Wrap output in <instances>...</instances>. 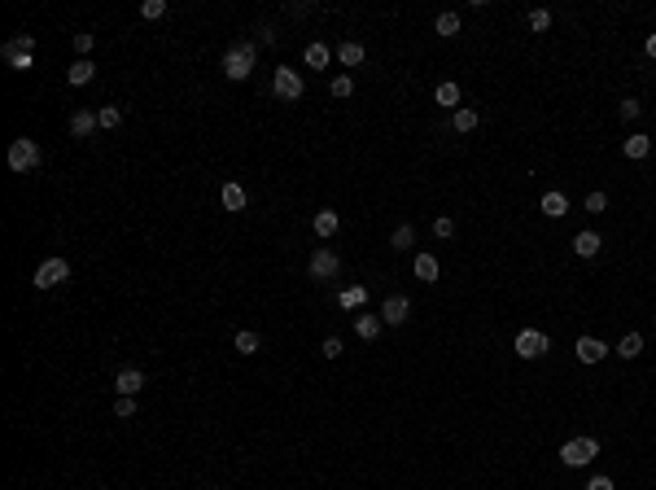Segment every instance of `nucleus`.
I'll return each mask as SVG.
<instances>
[{"label": "nucleus", "mask_w": 656, "mask_h": 490, "mask_svg": "<svg viewBox=\"0 0 656 490\" xmlns=\"http://www.w3.org/2000/svg\"><path fill=\"white\" fill-rule=\"evenodd\" d=\"M538 210H543L547 219H565L569 215V198L560 188H551V193H543V202H538Z\"/></svg>", "instance_id": "nucleus-13"}, {"label": "nucleus", "mask_w": 656, "mask_h": 490, "mask_svg": "<svg viewBox=\"0 0 656 490\" xmlns=\"http://www.w3.org/2000/svg\"><path fill=\"white\" fill-rule=\"evenodd\" d=\"M92 44H96V36L79 31V36H75V53H79V57H88V53H92Z\"/></svg>", "instance_id": "nucleus-37"}, {"label": "nucleus", "mask_w": 656, "mask_h": 490, "mask_svg": "<svg viewBox=\"0 0 656 490\" xmlns=\"http://www.w3.org/2000/svg\"><path fill=\"white\" fill-rule=\"evenodd\" d=\"M40 167V144L31 140V136H18L9 144V171L13 175H27V171H36Z\"/></svg>", "instance_id": "nucleus-3"}, {"label": "nucleus", "mask_w": 656, "mask_h": 490, "mask_svg": "<svg viewBox=\"0 0 656 490\" xmlns=\"http://www.w3.org/2000/svg\"><path fill=\"white\" fill-rule=\"evenodd\" d=\"M573 355H578L582 364H599V359L609 355V346H604L599 337H578V341H573Z\"/></svg>", "instance_id": "nucleus-11"}, {"label": "nucleus", "mask_w": 656, "mask_h": 490, "mask_svg": "<svg viewBox=\"0 0 656 490\" xmlns=\"http://www.w3.org/2000/svg\"><path fill=\"white\" fill-rule=\"evenodd\" d=\"M96 119H101L105 132H114V127L123 123V110H119V105H101V110H96Z\"/></svg>", "instance_id": "nucleus-31"}, {"label": "nucleus", "mask_w": 656, "mask_h": 490, "mask_svg": "<svg viewBox=\"0 0 656 490\" xmlns=\"http://www.w3.org/2000/svg\"><path fill=\"white\" fill-rule=\"evenodd\" d=\"M306 272H311V281H333V276H341V258L328 250V245H320V250L311 254Z\"/></svg>", "instance_id": "nucleus-6"}, {"label": "nucleus", "mask_w": 656, "mask_h": 490, "mask_svg": "<svg viewBox=\"0 0 656 490\" xmlns=\"http://www.w3.org/2000/svg\"><path fill=\"white\" fill-rule=\"evenodd\" d=\"M477 123H482L477 110H455V114H451V127H455V132H477Z\"/></svg>", "instance_id": "nucleus-23"}, {"label": "nucleus", "mask_w": 656, "mask_h": 490, "mask_svg": "<svg viewBox=\"0 0 656 490\" xmlns=\"http://www.w3.org/2000/svg\"><path fill=\"white\" fill-rule=\"evenodd\" d=\"M328 92H333L337 101H346V96L355 92V79H350V75H333V84H328Z\"/></svg>", "instance_id": "nucleus-30"}, {"label": "nucleus", "mask_w": 656, "mask_h": 490, "mask_svg": "<svg viewBox=\"0 0 656 490\" xmlns=\"http://www.w3.org/2000/svg\"><path fill=\"white\" fill-rule=\"evenodd\" d=\"M271 92L281 96V101H302L306 84H302V75L293 70V66H276L271 70Z\"/></svg>", "instance_id": "nucleus-5"}, {"label": "nucleus", "mask_w": 656, "mask_h": 490, "mask_svg": "<svg viewBox=\"0 0 656 490\" xmlns=\"http://www.w3.org/2000/svg\"><path fill=\"white\" fill-rule=\"evenodd\" d=\"M389 245H394V250H403V254H407V250L416 245V228H412V223H398V228H394V237H389Z\"/></svg>", "instance_id": "nucleus-25"}, {"label": "nucleus", "mask_w": 656, "mask_h": 490, "mask_svg": "<svg viewBox=\"0 0 656 490\" xmlns=\"http://www.w3.org/2000/svg\"><path fill=\"white\" fill-rule=\"evenodd\" d=\"M237 355H258V346H262V337L254 333V329H237Z\"/></svg>", "instance_id": "nucleus-21"}, {"label": "nucleus", "mask_w": 656, "mask_h": 490, "mask_svg": "<svg viewBox=\"0 0 656 490\" xmlns=\"http://www.w3.org/2000/svg\"><path fill=\"white\" fill-rule=\"evenodd\" d=\"M114 416L119 420H136V399H119L114 403Z\"/></svg>", "instance_id": "nucleus-35"}, {"label": "nucleus", "mask_w": 656, "mask_h": 490, "mask_svg": "<svg viewBox=\"0 0 656 490\" xmlns=\"http://www.w3.org/2000/svg\"><path fill=\"white\" fill-rule=\"evenodd\" d=\"M311 228H315V237L328 241V237H337V232H341V215H337V210H320V215L311 219Z\"/></svg>", "instance_id": "nucleus-15"}, {"label": "nucleus", "mask_w": 656, "mask_h": 490, "mask_svg": "<svg viewBox=\"0 0 656 490\" xmlns=\"http://www.w3.org/2000/svg\"><path fill=\"white\" fill-rule=\"evenodd\" d=\"M381 329H385V320H381V315H359V320H355V333L364 337V341H372Z\"/></svg>", "instance_id": "nucleus-24"}, {"label": "nucleus", "mask_w": 656, "mask_h": 490, "mask_svg": "<svg viewBox=\"0 0 656 490\" xmlns=\"http://www.w3.org/2000/svg\"><path fill=\"white\" fill-rule=\"evenodd\" d=\"M599 245H604L599 232H586V228H582V232L573 237V254H578V258H595V254H599Z\"/></svg>", "instance_id": "nucleus-17"}, {"label": "nucleus", "mask_w": 656, "mask_h": 490, "mask_svg": "<svg viewBox=\"0 0 656 490\" xmlns=\"http://www.w3.org/2000/svg\"><path fill=\"white\" fill-rule=\"evenodd\" d=\"M595 455H599V443H595V438H569V443L560 447V464H565V468H586Z\"/></svg>", "instance_id": "nucleus-4"}, {"label": "nucleus", "mask_w": 656, "mask_h": 490, "mask_svg": "<svg viewBox=\"0 0 656 490\" xmlns=\"http://www.w3.org/2000/svg\"><path fill=\"white\" fill-rule=\"evenodd\" d=\"M617 114H621L626 123H634L639 114H643V105H639V101H621V105H617Z\"/></svg>", "instance_id": "nucleus-38"}, {"label": "nucleus", "mask_w": 656, "mask_h": 490, "mask_svg": "<svg viewBox=\"0 0 656 490\" xmlns=\"http://www.w3.org/2000/svg\"><path fill=\"white\" fill-rule=\"evenodd\" d=\"M140 18H149V22L167 18V0H144V5H140Z\"/></svg>", "instance_id": "nucleus-32"}, {"label": "nucleus", "mask_w": 656, "mask_h": 490, "mask_svg": "<svg viewBox=\"0 0 656 490\" xmlns=\"http://www.w3.org/2000/svg\"><path fill=\"white\" fill-rule=\"evenodd\" d=\"M643 53H648V57H656V36H648V40H643Z\"/></svg>", "instance_id": "nucleus-41"}, {"label": "nucleus", "mask_w": 656, "mask_h": 490, "mask_svg": "<svg viewBox=\"0 0 656 490\" xmlns=\"http://www.w3.org/2000/svg\"><path fill=\"white\" fill-rule=\"evenodd\" d=\"M621 154H626L630 162H643V158L652 154V136H643V132H634V136H626V140H621Z\"/></svg>", "instance_id": "nucleus-14"}, {"label": "nucleus", "mask_w": 656, "mask_h": 490, "mask_svg": "<svg viewBox=\"0 0 656 490\" xmlns=\"http://www.w3.org/2000/svg\"><path fill=\"white\" fill-rule=\"evenodd\" d=\"M617 355H621V359H639V355H643V337H639V333H626V337H621V346H617Z\"/></svg>", "instance_id": "nucleus-29"}, {"label": "nucleus", "mask_w": 656, "mask_h": 490, "mask_svg": "<svg viewBox=\"0 0 656 490\" xmlns=\"http://www.w3.org/2000/svg\"><path fill=\"white\" fill-rule=\"evenodd\" d=\"M586 490H617V486H613V477H590Z\"/></svg>", "instance_id": "nucleus-40"}, {"label": "nucleus", "mask_w": 656, "mask_h": 490, "mask_svg": "<svg viewBox=\"0 0 656 490\" xmlns=\"http://www.w3.org/2000/svg\"><path fill=\"white\" fill-rule=\"evenodd\" d=\"M66 281H70V263L66 258H44L40 272H36V289H57Z\"/></svg>", "instance_id": "nucleus-8"}, {"label": "nucleus", "mask_w": 656, "mask_h": 490, "mask_svg": "<svg viewBox=\"0 0 656 490\" xmlns=\"http://www.w3.org/2000/svg\"><path fill=\"white\" fill-rule=\"evenodd\" d=\"M433 31H438V36H447V40L459 36V13H451V9L438 13V18H433Z\"/></svg>", "instance_id": "nucleus-27"}, {"label": "nucleus", "mask_w": 656, "mask_h": 490, "mask_svg": "<svg viewBox=\"0 0 656 490\" xmlns=\"http://www.w3.org/2000/svg\"><path fill=\"white\" fill-rule=\"evenodd\" d=\"M364 298H368V289H364V285H346V289H341V298H337V302L346 306V311H355V306H364Z\"/></svg>", "instance_id": "nucleus-28"}, {"label": "nucleus", "mask_w": 656, "mask_h": 490, "mask_svg": "<svg viewBox=\"0 0 656 490\" xmlns=\"http://www.w3.org/2000/svg\"><path fill=\"white\" fill-rule=\"evenodd\" d=\"M433 101L447 105V110H459V84H451V79H447V84H438L433 88Z\"/></svg>", "instance_id": "nucleus-20"}, {"label": "nucleus", "mask_w": 656, "mask_h": 490, "mask_svg": "<svg viewBox=\"0 0 656 490\" xmlns=\"http://www.w3.org/2000/svg\"><path fill=\"white\" fill-rule=\"evenodd\" d=\"M92 75H96V66H92V57H79L70 70H66V79H70L75 88H84V84H92Z\"/></svg>", "instance_id": "nucleus-18"}, {"label": "nucleus", "mask_w": 656, "mask_h": 490, "mask_svg": "<svg viewBox=\"0 0 656 490\" xmlns=\"http://www.w3.org/2000/svg\"><path fill=\"white\" fill-rule=\"evenodd\" d=\"M114 389H119V399H136L144 389V372L140 368H123L119 377H114Z\"/></svg>", "instance_id": "nucleus-10"}, {"label": "nucleus", "mask_w": 656, "mask_h": 490, "mask_svg": "<svg viewBox=\"0 0 656 490\" xmlns=\"http://www.w3.org/2000/svg\"><path fill=\"white\" fill-rule=\"evenodd\" d=\"M433 237L451 241V237H455V219H451V215H438V219H433Z\"/></svg>", "instance_id": "nucleus-34"}, {"label": "nucleus", "mask_w": 656, "mask_h": 490, "mask_svg": "<svg viewBox=\"0 0 656 490\" xmlns=\"http://www.w3.org/2000/svg\"><path fill=\"white\" fill-rule=\"evenodd\" d=\"M412 267H416V281H438V258L433 254H416Z\"/></svg>", "instance_id": "nucleus-22"}, {"label": "nucleus", "mask_w": 656, "mask_h": 490, "mask_svg": "<svg viewBox=\"0 0 656 490\" xmlns=\"http://www.w3.org/2000/svg\"><path fill=\"white\" fill-rule=\"evenodd\" d=\"M551 350V337L538 329H521L516 333V359H543Z\"/></svg>", "instance_id": "nucleus-7"}, {"label": "nucleus", "mask_w": 656, "mask_h": 490, "mask_svg": "<svg viewBox=\"0 0 656 490\" xmlns=\"http://www.w3.org/2000/svg\"><path fill=\"white\" fill-rule=\"evenodd\" d=\"M328 57H333V53H328V44H320V40H315V44H306V66H311V70H324V66H328Z\"/></svg>", "instance_id": "nucleus-26"}, {"label": "nucleus", "mask_w": 656, "mask_h": 490, "mask_svg": "<svg viewBox=\"0 0 656 490\" xmlns=\"http://www.w3.org/2000/svg\"><path fill=\"white\" fill-rule=\"evenodd\" d=\"M337 57H341V66H359L368 53H364V44H359V40H341L337 44Z\"/></svg>", "instance_id": "nucleus-19"}, {"label": "nucleus", "mask_w": 656, "mask_h": 490, "mask_svg": "<svg viewBox=\"0 0 656 490\" xmlns=\"http://www.w3.org/2000/svg\"><path fill=\"white\" fill-rule=\"evenodd\" d=\"M0 57H5V66H13V70H31V61H36V36H13L5 48H0Z\"/></svg>", "instance_id": "nucleus-2"}, {"label": "nucleus", "mask_w": 656, "mask_h": 490, "mask_svg": "<svg viewBox=\"0 0 656 490\" xmlns=\"http://www.w3.org/2000/svg\"><path fill=\"white\" fill-rule=\"evenodd\" d=\"M586 210H590V215H604V210H609V193H599V188L586 193Z\"/></svg>", "instance_id": "nucleus-33"}, {"label": "nucleus", "mask_w": 656, "mask_h": 490, "mask_svg": "<svg viewBox=\"0 0 656 490\" xmlns=\"http://www.w3.org/2000/svg\"><path fill=\"white\" fill-rule=\"evenodd\" d=\"M381 320L389 324V329L407 324V320H412V298H403V293H389V298L381 302Z\"/></svg>", "instance_id": "nucleus-9"}, {"label": "nucleus", "mask_w": 656, "mask_h": 490, "mask_svg": "<svg viewBox=\"0 0 656 490\" xmlns=\"http://www.w3.org/2000/svg\"><path fill=\"white\" fill-rule=\"evenodd\" d=\"M320 355H324V359H341V337H324Z\"/></svg>", "instance_id": "nucleus-39"}, {"label": "nucleus", "mask_w": 656, "mask_h": 490, "mask_svg": "<svg viewBox=\"0 0 656 490\" xmlns=\"http://www.w3.org/2000/svg\"><path fill=\"white\" fill-rule=\"evenodd\" d=\"M254 53H258L254 44H232L223 53V75L232 79V84H245V79L254 75Z\"/></svg>", "instance_id": "nucleus-1"}, {"label": "nucleus", "mask_w": 656, "mask_h": 490, "mask_svg": "<svg viewBox=\"0 0 656 490\" xmlns=\"http://www.w3.org/2000/svg\"><path fill=\"white\" fill-rule=\"evenodd\" d=\"M96 127H101L96 110H75V114H70V136L84 140V136H92V132H96Z\"/></svg>", "instance_id": "nucleus-12"}, {"label": "nucleus", "mask_w": 656, "mask_h": 490, "mask_svg": "<svg viewBox=\"0 0 656 490\" xmlns=\"http://www.w3.org/2000/svg\"><path fill=\"white\" fill-rule=\"evenodd\" d=\"M219 198H223V210H232V215H241V210H245V202H250V198H245V188L237 184V179H228Z\"/></svg>", "instance_id": "nucleus-16"}, {"label": "nucleus", "mask_w": 656, "mask_h": 490, "mask_svg": "<svg viewBox=\"0 0 656 490\" xmlns=\"http://www.w3.org/2000/svg\"><path fill=\"white\" fill-rule=\"evenodd\" d=\"M551 27V9H534L530 13V31H547Z\"/></svg>", "instance_id": "nucleus-36"}, {"label": "nucleus", "mask_w": 656, "mask_h": 490, "mask_svg": "<svg viewBox=\"0 0 656 490\" xmlns=\"http://www.w3.org/2000/svg\"><path fill=\"white\" fill-rule=\"evenodd\" d=\"M210 490H215V486H210Z\"/></svg>", "instance_id": "nucleus-42"}]
</instances>
